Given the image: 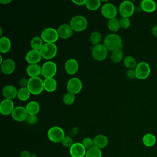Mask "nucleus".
<instances>
[{
    "mask_svg": "<svg viewBox=\"0 0 157 157\" xmlns=\"http://www.w3.org/2000/svg\"><path fill=\"white\" fill-rule=\"evenodd\" d=\"M103 44L108 50L112 52L115 50L121 49L123 47V42L121 37L115 33H110L107 35L104 39Z\"/></svg>",
    "mask_w": 157,
    "mask_h": 157,
    "instance_id": "f257e3e1",
    "label": "nucleus"
},
{
    "mask_svg": "<svg viewBox=\"0 0 157 157\" xmlns=\"http://www.w3.org/2000/svg\"><path fill=\"white\" fill-rule=\"evenodd\" d=\"M27 88L31 94L34 95L39 94L44 90V80L39 77H30L28 79Z\"/></svg>",
    "mask_w": 157,
    "mask_h": 157,
    "instance_id": "f03ea898",
    "label": "nucleus"
},
{
    "mask_svg": "<svg viewBox=\"0 0 157 157\" xmlns=\"http://www.w3.org/2000/svg\"><path fill=\"white\" fill-rule=\"evenodd\" d=\"M73 31L80 32L84 31L88 26V20L81 15H76L74 16L69 23Z\"/></svg>",
    "mask_w": 157,
    "mask_h": 157,
    "instance_id": "7ed1b4c3",
    "label": "nucleus"
},
{
    "mask_svg": "<svg viewBox=\"0 0 157 157\" xmlns=\"http://www.w3.org/2000/svg\"><path fill=\"white\" fill-rule=\"evenodd\" d=\"M47 136L49 140L54 143H61L66 136L64 130L61 127L55 126L48 129Z\"/></svg>",
    "mask_w": 157,
    "mask_h": 157,
    "instance_id": "20e7f679",
    "label": "nucleus"
},
{
    "mask_svg": "<svg viewBox=\"0 0 157 157\" xmlns=\"http://www.w3.org/2000/svg\"><path fill=\"white\" fill-rule=\"evenodd\" d=\"M58 51V48L55 43H45L41 48L40 52L42 57L49 60L54 58Z\"/></svg>",
    "mask_w": 157,
    "mask_h": 157,
    "instance_id": "39448f33",
    "label": "nucleus"
},
{
    "mask_svg": "<svg viewBox=\"0 0 157 157\" xmlns=\"http://www.w3.org/2000/svg\"><path fill=\"white\" fill-rule=\"evenodd\" d=\"M108 55V50L103 44H99L91 48V56L96 61L104 60Z\"/></svg>",
    "mask_w": 157,
    "mask_h": 157,
    "instance_id": "423d86ee",
    "label": "nucleus"
},
{
    "mask_svg": "<svg viewBox=\"0 0 157 157\" xmlns=\"http://www.w3.org/2000/svg\"><path fill=\"white\" fill-rule=\"evenodd\" d=\"M136 78L139 80L146 79L150 74L151 69L150 65L145 61L139 63L135 67Z\"/></svg>",
    "mask_w": 157,
    "mask_h": 157,
    "instance_id": "0eeeda50",
    "label": "nucleus"
},
{
    "mask_svg": "<svg viewBox=\"0 0 157 157\" xmlns=\"http://www.w3.org/2000/svg\"><path fill=\"white\" fill-rule=\"evenodd\" d=\"M45 43H55L59 37L57 29L48 27L42 30L40 36Z\"/></svg>",
    "mask_w": 157,
    "mask_h": 157,
    "instance_id": "6e6552de",
    "label": "nucleus"
},
{
    "mask_svg": "<svg viewBox=\"0 0 157 157\" xmlns=\"http://www.w3.org/2000/svg\"><path fill=\"white\" fill-rule=\"evenodd\" d=\"M41 74L45 78H52L55 76L57 71V66L55 62L47 61L41 66Z\"/></svg>",
    "mask_w": 157,
    "mask_h": 157,
    "instance_id": "1a4fd4ad",
    "label": "nucleus"
},
{
    "mask_svg": "<svg viewBox=\"0 0 157 157\" xmlns=\"http://www.w3.org/2000/svg\"><path fill=\"white\" fill-rule=\"evenodd\" d=\"M118 11L121 17L129 18L133 15L135 11V6L132 1L126 0L121 2L118 7Z\"/></svg>",
    "mask_w": 157,
    "mask_h": 157,
    "instance_id": "9d476101",
    "label": "nucleus"
},
{
    "mask_svg": "<svg viewBox=\"0 0 157 157\" xmlns=\"http://www.w3.org/2000/svg\"><path fill=\"white\" fill-rule=\"evenodd\" d=\"M117 7L115 4L111 2H107L104 4L101 7L102 15L109 20L115 18L117 15Z\"/></svg>",
    "mask_w": 157,
    "mask_h": 157,
    "instance_id": "9b49d317",
    "label": "nucleus"
},
{
    "mask_svg": "<svg viewBox=\"0 0 157 157\" xmlns=\"http://www.w3.org/2000/svg\"><path fill=\"white\" fill-rule=\"evenodd\" d=\"M66 88L67 92L76 94L81 91L82 88V82L80 78L72 77L68 80Z\"/></svg>",
    "mask_w": 157,
    "mask_h": 157,
    "instance_id": "f8f14e48",
    "label": "nucleus"
},
{
    "mask_svg": "<svg viewBox=\"0 0 157 157\" xmlns=\"http://www.w3.org/2000/svg\"><path fill=\"white\" fill-rule=\"evenodd\" d=\"M28 115V114L26 108L23 106L15 107L11 113L12 118L17 121H23L26 120Z\"/></svg>",
    "mask_w": 157,
    "mask_h": 157,
    "instance_id": "ddd939ff",
    "label": "nucleus"
},
{
    "mask_svg": "<svg viewBox=\"0 0 157 157\" xmlns=\"http://www.w3.org/2000/svg\"><path fill=\"white\" fill-rule=\"evenodd\" d=\"M86 150L82 143L75 142L69 148V153L72 157H84L85 156Z\"/></svg>",
    "mask_w": 157,
    "mask_h": 157,
    "instance_id": "4468645a",
    "label": "nucleus"
},
{
    "mask_svg": "<svg viewBox=\"0 0 157 157\" xmlns=\"http://www.w3.org/2000/svg\"><path fill=\"white\" fill-rule=\"evenodd\" d=\"M73 31L70 24L68 23H63L60 25L57 29L59 37L63 39L69 38L72 35Z\"/></svg>",
    "mask_w": 157,
    "mask_h": 157,
    "instance_id": "2eb2a0df",
    "label": "nucleus"
},
{
    "mask_svg": "<svg viewBox=\"0 0 157 157\" xmlns=\"http://www.w3.org/2000/svg\"><path fill=\"white\" fill-rule=\"evenodd\" d=\"M14 108V104L12 100L4 99L0 103V113L3 115H11Z\"/></svg>",
    "mask_w": 157,
    "mask_h": 157,
    "instance_id": "dca6fc26",
    "label": "nucleus"
},
{
    "mask_svg": "<svg viewBox=\"0 0 157 157\" xmlns=\"http://www.w3.org/2000/svg\"><path fill=\"white\" fill-rule=\"evenodd\" d=\"M42 58L40 51L33 49L28 51L25 56V59L29 64H37L41 60Z\"/></svg>",
    "mask_w": 157,
    "mask_h": 157,
    "instance_id": "f3484780",
    "label": "nucleus"
},
{
    "mask_svg": "<svg viewBox=\"0 0 157 157\" xmlns=\"http://www.w3.org/2000/svg\"><path fill=\"white\" fill-rule=\"evenodd\" d=\"M15 66L16 64L13 59L11 58H7L4 59L1 64V69L4 74L9 75L14 71Z\"/></svg>",
    "mask_w": 157,
    "mask_h": 157,
    "instance_id": "a211bd4d",
    "label": "nucleus"
},
{
    "mask_svg": "<svg viewBox=\"0 0 157 157\" xmlns=\"http://www.w3.org/2000/svg\"><path fill=\"white\" fill-rule=\"evenodd\" d=\"M64 69L68 74L73 75L75 74L78 69V61L74 58L68 59L64 64Z\"/></svg>",
    "mask_w": 157,
    "mask_h": 157,
    "instance_id": "6ab92c4d",
    "label": "nucleus"
},
{
    "mask_svg": "<svg viewBox=\"0 0 157 157\" xmlns=\"http://www.w3.org/2000/svg\"><path fill=\"white\" fill-rule=\"evenodd\" d=\"M18 90L12 85H7L2 89V94L5 99L12 100L17 96Z\"/></svg>",
    "mask_w": 157,
    "mask_h": 157,
    "instance_id": "aec40b11",
    "label": "nucleus"
},
{
    "mask_svg": "<svg viewBox=\"0 0 157 157\" xmlns=\"http://www.w3.org/2000/svg\"><path fill=\"white\" fill-rule=\"evenodd\" d=\"M108 138L103 134L97 135L93 139L94 147L99 149H102L105 148L108 145Z\"/></svg>",
    "mask_w": 157,
    "mask_h": 157,
    "instance_id": "412c9836",
    "label": "nucleus"
},
{
    "mask_svg": "<svg viewBox=\"0 0 157 157\" xmlns=\"http://www.w3.org/2000/svg\"><path fill=\"white\" fill-rule=\"evenodd\" d=\"M140 6L144 12L151 13L156 10L157 5L153 0H143L140 2Z\"/></svg>",
    "mask_w": 157,
    "mask_h": 157,
    "instance_id": "4be33fe9",
    "label": "nucleus"
},
{
    "mask_svg": "<svg viewBox=\"0 0 157 157\" xmlns=\"http://www.w3.org/2000/svg\"><path fill=\"white\" fill-rule=\"evenodd\" d=\"M41 66L38 64H29L26 69L27 74L30 77H39L41 74Z\"/></svg>",
    "mask_w": 157,
    "mask_h": 157,
    "instance_id": "5701e85b",
    "label": "nucleus"
},
{
    "mask_svg": "<svg viewBox=\"0 0 157 157\" xmlns=\"http://www.w3.org/2000/svg\"><path fill=\"white\" fill-rule=\"evenodd\" d=\"M44 90L48 92H53L57 88V82L53 78H47L44 80Z\"/></svg>",
    "mask_w": 157,
    "mask_h": 157,
    "instance_id": "b1692460",
    "label": "nucleus"
},
{
    "mask_svg": "<svg viewBox=\"0 0 157 157\" xmlns=\"http://www.w3.org/2000/svg\"><path fill=\"white\" fill-rule=\"evenodd\" d=\"M25 108L28 115H37L40 111V105L35 101L29 102Z\"/></svg>",
    "mask_w": 157,
    "mask_h": 157,
    "instance_id": "393cba45",
    "label": "nucleus"
},
{
    "mask_svg": "<svg viewBox=\"0 0 157 157\" xmlns=\"http://www.w3.org/2000/svg\"><path fill=\"white\" fill-rule=\"evenodd\" d=\"M11 41L8 37L2 36L0 38V52L2 53H7L11 48Z\"/></svg>",
    "mask_w": 157,
    "mask_h": 157,
    "instance_id": "a878e982",
    "label": "nucleus"
},
{
    "mask_svg": "<svg viewBox=\"0 0 157 157\" xmlns=\"http://www.w3.org/2000/svg\"><path fill=\"white\" fill-rule=\"evenodd\" d=\"M156 142V136L151 133H147L142 137V143L147 147H151Z\"/></svg>",
    "mask_w": 157,
    "mask_h": 157,
    "instance_id": "bb28decb",
    "label": "nucleus"
},
{
    "mask_svg": "<svg viewBox=\"0 0 157 157\" xmlns=\"http://www.w3.org/2000/svg\"><path fill=\"white\" fill-rule=\"evenodd\" d=\"M30 45L32 49L40 51L44 45L43 40L39 36H34L31 39Z\"/></svg>",
    "mask_w": 157,
    "mask_h": 157,
    "instance_id": "cd10ccee",
    "label": "nucleus"
},
{
    "mask_svg": "<svg viewBox=\"0 0 157 157\" xmlns=\"http://www.w3.org/2000/svg\"><path fill=\"white\" fill-rule=\"evenodd\" d=\"M31 95V93L27 87H21L18 90L17 97L21 101H27Z\"/></svg>",
    "mask_w": 157,
    "mask_h": 157,
    "instance_id": "c85d7f7f",
    "label": "nucleus"
},
{
    "mask_svg": "<svg viewBox=\"0 0 157 157\" xmlns=\"http://www.w3.org/2000/svg\"><path fill=\"white\" fill-rule=\"evenodd\" d=\"M123 57V52L121 49L115 50L112 52L110 55V59L112 62L117 63L120 62Z\"/></svg>",
    "mask_w": 157,
    "mask_h": 157,
    "instance_id": "c756f323",
    "label": "nucleus"
},
{
    "mask_svg": "<svg viewBox=\"0 0 157 157\" xmlns=\"http://www.w3.org/2000/svg\"><path fill=\"white\" fill-rule=\"evenodd\" d=\"M107 27L112 31H117L120 28L119 20L116 18L109 19L107 22Z\"/></svg>",
    "mask_w": 157,
    "mask_h": 157,
    "instance_id": "7c9ffc66",
    "label": "nucleus"
},
{
    "mask_svg": "<svg viewBox=\"0 0 157 157\" xmlns=\"http://www.w3.org/2000/svg\"><path fill=\"white\" fill-rule=\"evenodd\" d=\"M101 1L100 0H86L85 6L90 10H95L101 6Z\"/></svg>",
    "mask_w": 157,
    "mask_h": 157,
    "instance_id": "2f4dec72",
    "label": "nucleus"
},
{
    "mask_svg": "<svg viewBox=\"0 0 157 157\" xmlns=\"http://www.w3.org/2000/svg\"><path fill=\"white\" fill-rule=\"evenodd\" d=\"M85 157H102L101 150L95 147H93L86 150Z\"/></svg>",
    "mask_w": 157,
    "mask_h": 157,
    "instance_id": "473e14b6",
    "label": "nucleus"
},
{
    "mask_svg": "<svg viewBox=\"0 0 157 157\" xmlns=\"http://www.w3.org/2000/svg\"><path fill=\"white\" fill-rule=\"evenodd\" d=\"M102 39L101 34L98 31H93L90 36V40L91 43L93 45H97L100 44V42Z\"/></svg>",
    "mask_w": 157,
    "mask_h": 157,
    "instance_id": "72a5a7b5",
    "label": "nucleus"
},
{
    "mask_svg": "<svg viewBox=\"0 0 157 157\" xmlns=\"http://www.w3.org/2000/svg\"><path fill=\"white\" fill-rule=\"evenodd\" d=\"M124 66L129 69H134L137 66V63L135 58L132 56H126L124 59Z\"/></svg>",
    "mask_w": 157,
    "mask_h": 157,
    "instance_id": "f704fd0d",
    "label": "nucleus"
},
{
    "mask_svg": "<svg viewBox=\"0 0 157 157\" xmlns=\"http://www.w3.org/2000/svg\"><path fill=\"white\" fill-rule=\"evenodd\" d=\"M75 98V94L69 92H67L64 94L63 98V101L65 104L69 105L72 104L74 102Z\"/></svg>",
    "mask_w": 157,
    "mask_h": 157,
    "instance_id": "c9c22d12",
    "label": "nucleus"
},
{
    "mask_svg": "<svg viewBox=\"0 0 157 157\" xmlns=\"http://www.w3.org/2000/svg\"><path fill=\"white\" fill-rule=\"evenodd\" d=\"M83 147L85 148L86 150H89L90 148L94 147L93 145V139H91L90 137H85L82 140L81 142Z\"/></svg>",
    "mask_w": 157,
    "mask_h": 157,
    "instance_id": "e433bc0d",
    "label": "nucleus"
},
{
    "mask_svg": "<svg viewBox=\"0 0 157 157\" xmlns=\"http://www.w3.org/2000/svg\"><path fill=\"white\" fill-rule=\"evenodd\" d=\"M119 23L120 27H121L122 28H128L131 25V21L129 18L124 17H121L120 18Z\"/></svg>",
    "mask_w": 157,
    "mask_h": 157,
    "instance_id": "4c0bfd02",
    "label": "nucleus"
},
{
    "mask_svg": "<svg viewBox=\"0 0 157 157\" xmlns=\"http://www.w3.org/2000/svg\"><path fill=\"white\" fill-rule=\"evenodd\" d=\"M61 144H63V145L65 147H71L74 142H73V139L71 136H65L64 138L63 139V140L61 142Z\"/></svg>",
    "mask_w": 157,
    "mask_h": 157,
    "instance_id": "58836bf2",
    "label": "nucleus"
},
{
    "mask_svg": "<svg viewBox=\"0 0 157 157\" xmlns=\"http://www.w3.org/2000/svg\"><path fill=\"white\" fill-rule=\"evenodd\" d=\"M26 120L30 124H35L38 121V117L37 115H28Z\"/></svg>",
    "mask_w": 157,
    "mask_h": 157,
    "instance_id": "ea45409f",
    "label": "nucleus"
},
{
    "mask_svg": "<svg viewBox=\"0 0 157 157\" xmlns=\"http://www.w3.org/2000/svg\"><path fill=\"white\" fill-rule=\"evenodd\" d=\"M126 76L130 79L136 78L135 69H129L126 72Z\"/></svg>",
    "mask_w": 157,
    "mask_h": 157,
    "instance_id": "a19ab883",
    "label": "nucleus"
},
{
    "mask_svg": "<svg viewBox=\"0 0 157 157\" xmlns=\"http://www.w3.org/2000/svg\"><path fill=\"white\" fill-rule=\"evenodd\" d=\"M28 80H27L26 78H21L19 81V84L20 85L21 87H27Z\"/></svg>",
    "mask_w": 157,
    "mask_h": 157,
    "instance_id": "79ce46f5",
    "label": "nucleus"
},
{
    "mask_svg": "<svg viewBox=\"0 0 157 157\" xmlns=\"http://www.w3.org/2000/svg\"><path fill=\"white\" fill-rule=\"evenodd\" d=\"M20 157H31V153L28 150H23L20 153Z\"/></svg>",
    "mask_w": 157,
    "mask_h": 157,
    "instance_id": "37998d69",
    "label": "nucleus"
},
{
    "mask_svg": "<svg viewBox=\"0 0 157 157\" xmlns=\"http://www.w3.org/2000/svg\"><path fill=\"white\" fill-rule=\"evenodd\" d=\"M72 1L75 4L78 5V6L85 5V3H86V0H72Z\"/></svg>",
    "mask_w": 157,
    "mask_h": 157,
    "instance_id": "c03bdc74",
    "label": "nucleus"
},
{
    "mask_svg": "<svg viewBox=\"0 0 157 157\" xmlns=\"http://www.w3.org/2000/svg\"><path fill=\"white\" fill-rule=\"evenodd\" d=\"M151 33L153 36L157 37V25L154 26L151 29Z\"/></svg>",
    "mask_w": 157,
    "mask_h": 157,
    "instance_id": "a18cd8bd",
    "label": "nucleus"
},
{
    "mask_svg": "<svg viewBox=\"0 0 157 157\" xmlns=\"http://www.w3.org/2000/svg\"><path fill=\"white\" fill-rule=\"evenodd\" d=\"M78 131V129L76 127H74V128H73L70 131V132H69V133L71 134V136H74V135H75V134L77 133Z\"/></svg>",
    "mask_w": 157,
    "mask_h": 157,
    "instance_id": "49530a36",
    "label": "nucleus"
},
{
    "mask_svg": "<svg viewBox=\"0 0 157 157\" xmlns=\"http://www.w3.org/2000/svg\"><path fill=\"white\" fill-rule=\"evenodd\" d=\"M11 2V0H0V3L3 4H7Z\"/></svg>",
    "mask_w": 157,
    "mask_h": 157,
    "instance_id": "de8ad7c7",
    "label": "nucleus"
},
{
    "mask_svg": "<svg viewBox=\"0 0 157 157\" xmlns=\"http://www.w3.org/2000/svg\"><path fill=\"white\" fill-rule=\"evenodd\" d=\"M0 58H1L0 63H1V64H2V63L3 62V61H2V55H0Z\"/></svg>",
    "mask_w": 157,
    "mask_h": 157,
    "instance_id": "09e8293b",
    "label": "nucleus"
},
{
    "mask_svg": "<svg viewBox=\"0 0 157 157\" xmlns=\"http://www.w3.org/2000/svg\"><path fill=\"white\" fill-rule=\"evenodd\" d=\"M0 31H1V33H0V35H2V28H1V27L0 28Z\"/></svg>",
    "mask_w": 157,
    "mask_h": 157,
    "instance_id": "8fccbe9b",
    "label": "nucleus"
},
{
    "mask_svg": "<svg viewBox=\"0 0 157 157\" xmlns=\"http://www.w3.org/2000/svg\"><path fill=\"white\" fill-rule=\"evenodd\" d=\"M31 157H37V156L36 154L33 153V154H31Z\"/></svg>",
    "mask_w": 157,
    "mask_h": 157,
    "instance_id": "3c124183",
    "label": "nucleus"
}]
</instances>
